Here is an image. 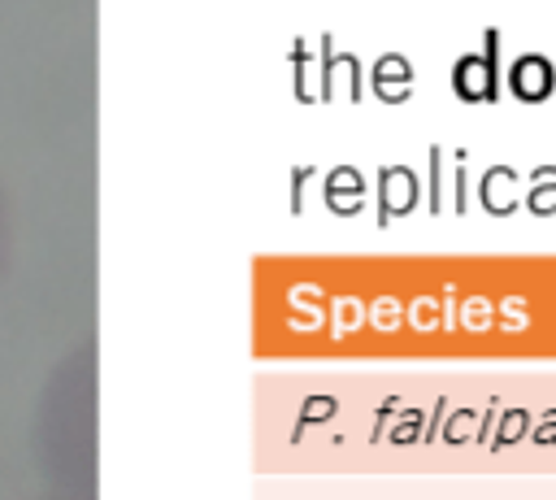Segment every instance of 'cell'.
I'll return each mask as SVG.
<instances>
[{"label": "cell", "instance_id": "cell-1", "mask_svg": "<svg viewBox=\"0 0 556 500\" xmlns=\"http://www.w3.org/2000/svg\"><path fill=\"white\" fill-rule=\"evenodd\" d=\"M452 83H456L460 100H495V65H491V52H486V61L482 57H460Z\"/></svg>", "mask_w": 556, "mask_h": 500}, {"label": "cell", "instance_id": "cell-2", "mask_svg": "<svg viewBox=\"0 0 556 500\" xmlns=\"http://www.w3.org/2000/svg\"><path fill=\"white\" fill-rule=\"evenodd\" d=\"M513 91H517L521 100H543V96L552 91V65H547L539 52L517 57V65H513Z\"/></svg>", "mask_w": 556, "mask_h": 500}, {"label": "cell", "instance_id": "cell-3", "mask_svg": "<svg viewBox=\"0 0 556 500\" xmlns=\"http://www.w3.org/2000/svg\"><path fill=\"white\" fill-rule=\"evenodd\" d=\"M413 174L408 170H387L382 174V200H387V209L382 213H404L408 204H413Z\"/></svg>", "mask_w": 556, "mask_h": 500}]
</instances>
